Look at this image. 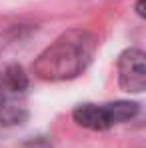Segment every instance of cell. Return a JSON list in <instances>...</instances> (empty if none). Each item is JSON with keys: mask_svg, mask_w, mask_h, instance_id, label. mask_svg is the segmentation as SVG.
<instances>
[{"mask_svg": "<svg viewBox=\"0 0 146 148\" xmlns=\"http://www.w3.org/2000/svg\"><path fill=\"white\" fill-rule=\"evenodd\" d=\"M98 48V36L84 28L62 32L50 46L38 54L32 64V72L44 82L72 80L84 72Z\"/></svg>", "mask_w": 146, "mask_h": 148, "instance_id": "6da1fadb", "label": "cell"}, {"mask_svg": "<svg viewBox=\"0 0 146 148\" xmlns=\"http://www.w3.org/2000/svg\"><path fill=\"white\" fill-rule=\"evenodd\" d=\"M118 84L132 94L146 90V54L142 50L128 48L118 56Z\"/></svg>", "mask_w": 146, "mask_h": 148, "instance_id": "7a4b0ae2", "label": "cell"}, {"mask_svg": "<svg viewBox=\"0 0 146 148\" xmlns=\"http://www.w3.org/2000/svg\"><path fill=\"white\" fill-rule=\"evenodd\" d=\"M74 122L82 128H88V130H108L110 126H114V116H112V110H110V104H80L76 106L72 112Z\"/></svg>", "mask_w": 146, "mask_h": 148, "instance_id": "3957f363", "label": "cell"}, {"mask_svg": "<svg viewBox=\"0 0 146 148\" xmlns=\"http://www.w3.org/2000/svg\"><path fill=\"white\" fill-rule=\"evenodd\" d=\"M0 88L6 94H22L28 88V76L20 64H8L0 72Z\"/></svg>", "mask_w": 146, "mask_h": 148, "instance_id": "277c9868", "label": "cell"}, {"mask_svg": "<svg viewBox=\"0 0 146 148\" xmlns=\"http://www.w3.org/2000/svg\"><path fill=\"white\" fill-rule=\"evenodd\" d=\"M26 118H28V112L22 106L8 104V102L0 106V126H16V124H22Z\"/></svg>", "mask_w": 146, "mask_h": 148, "instance_id": "5b68a950", "label": "cell"}, {"mask_svg": "<svg viewBox=\"0 0 146 148\" xmlns=\"http://www.w3.org/2000/svg\"><path fill=\"white\" fill-rule=\"evenodd\" d=\"M110 110L114 116V122H126L130 118H134L138 114V104L136 102H126V100H118V102H110Z\"/></svg>", "mask_w": 146, "mask_h": 148, "instance_id": "8992f818", "label": "cell"}, {"mask_svg": "<svg viewBox=\"0 0 146 148\" xmlns=\"http://www.w3.org/2000/svg\"><path fill=\"white\" fill-rule=\"evenodd\" d=\"M136 12H138V16L144 18V0H138V4H136Z\"/></svg>", "mask_w": 146, "mask_h": 148, "instance_id": "52a82bcc", "label": "cell"}, {"mask_svg": "<svg viewBox=\"0 0 146 148\" xmlns=\"http://www.w3.org/2000/svg\"><path fill=\"white\" fill-rule=\"evenodd\" d=\"M6 102H8V94L0 88V106H2V104H6Z\"/></svg>", "mask_w": 146, "mask_h": 148, "instance_id": "ba28073f", "label": "cell"}]
</instances>
